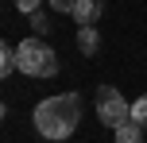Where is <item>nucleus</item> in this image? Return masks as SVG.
Wrapping results in <instances>:
<instances>
[{"label":"nucleus","mask_w":147,"mask_h":143,"mask_svg":"<svg viewBox=\"0 0 147 143\" xmlns=\"http://www.w3.org/2000/svg\"><path fill=\"white\" fill-rule=\"evenodd\" d=\"M81 120V101L78 93H58V97H47L39 101L35 108V128L43 139H70L74 128Z\"/></svg>","instance_id":"nucleus-1"},{"label":"nucleus","mask_w":147,"mask_h":143,"mask_svg":"<svg viewBox=\"0 0 147 143\" xmlns=\"http://www.w3.org/2000/svg\"><path fill=\"white\" fill-rule=\"evenodd\" d=\"M16 58H20V70L31 77H54L58 74V58H54V50L43 39H23L16 46Z\"/></svg>","instance_id":"nucleus-2"},{"label":"nucleus","mask_w":147,"mask_h":143,"mask_svg":"<svg viewBox=\"0 0 147 143\" xmlns=\"http://www.w3.org/2000/svg\"><path fill=\"white\" fill-rule=\"evenodd\" d=\"M97 116H101V124H109V128H120V124L132 120V105H128L112 85H101V89H97Z\"/></svg>","instance_id":"nucleus-3"},{"label":"nucleus","mask_w":147,"mask_h":143,"mask_svg":"<svg viewBox=\"0 0 147 143\" xmlns=\"http://www.w3.org/2000/svg\"><path fill=\"white\" fill-rule=\"evenodd\" d=\"M101 8H105V0H78L70 15L78 19V27H85V23H93L97 15H101Z\"/></svg>","instance_id":"nucleus-4"},{"label":"nucleus","mask_w":147,"mask_h":143,"mask_svg":"<svg viewBox=\"0 0 147 143\" xmlns=\"http://www.w3.org/2000/svg\"><path fill=\"white\" fill-rule=\"evenodd\" d=\"M112 132H116V143H143V128L136 120L120 124V128H112Z\"/></svg>","instance_id":"nucleus-5"},{"label":"nucleus","mask_w":147,"mask_h":143,"mask_svg":"<svg viewBox=\"0 0 147 143\" xmlns=\"http://www.w3.org/2000/svg\"><path fill=\"white\" fill-rule=\"evenodd\" d=\"M12 70H20V58H16V46H0V77H8Z\"/></svg>","instance_id":"nucleus-6"},{"label":"nucleus","mask_w":147,"mask_h":143,"mask_svg":"<svg viewBox=\"0 0 147 143\" xmlns=\"http://www.w3.org/2000/svg\"><path fill=\"white\" fill-rule=\"evenodd\" d=\"M78 50H81V54H93V50H97V31H93V23H85V27L78 31Z\"/></svg>","instance_id":"nucleus-7"},{"label":"nucleus","mask_w":147,"mask_h":143,"mask_svg":"<svg viewBox=\"0 0 147 143\" xmlns=\"http://www.w3.org/2000/svg\"><path fill=\"white\" fill-rule=\"evenodd\" d=\"M132 120L140 124V128H147V93H143L140 101H132Z\"/></svg>","instance_id":"nucleus-8"},{"label":"nucleus","mask_w":147,"mask_h":143,"mask_svg":"<svg viewBox=\"0 0 147 143\" xmlns=\"http://www.w3.org/2000/svg\"><path fill=\"white\" fill-rule=\"evenodd\" d=\"M47 4H51L54 12H74V4H78V0H47Z\"/></svg>","instance_id":"nucleus-9"},{"label":"nucleus","mask_w":147,"mask_h":143,"mask_svg":"<svg viewBox=\"0 0 147 143\" xmlns=\"http://www.w3.org/2000/svg\"><path fill=\"white\" fill-rule=\"evenodd\" d=\"M16 8H20V12H35L39 0H16Z\"/></svg>","instance_id":"nucleus-10"}]
</instances>
